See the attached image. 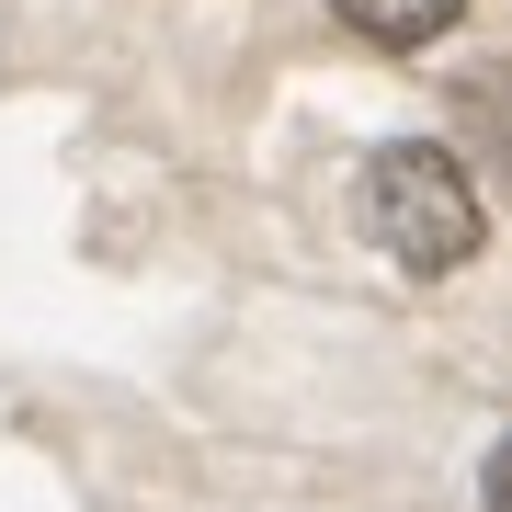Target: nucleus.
Segmentation results:
<instances>
[{
	"label": "nucleus",
	"mask_w": 512,
	"mask_h": 512,
	"mask_svg": "<svg viewBox=\"0 0 512 512\" xmlns=\"http://www.w3.org/2000/svg\"><path fill=\"white\" fill-rule=\"evenodd\" d=\"M365 228H376V251L399 262V274H456V262H478V239H490L478 183L444 148H421V137L365 160Z\"/></svg>",
	"instance_id": "f257e3e1"
},
{
	"label": "nucleus",
	"mask_w": 512,
	"mask_h": 512,
	"mask_svg": "<svg viewBox=\"0 0 512 512\" xmlns=\"http://www.w3.org/2000/svg\"><path fill=\"white\" fill-rule=\"evenodd\" d=\"M330 12H342L365 46H433L444 23L467 12V0H330Z\"/></svg>",
	"instance_id": "f03ea898"
}]
</instances>
